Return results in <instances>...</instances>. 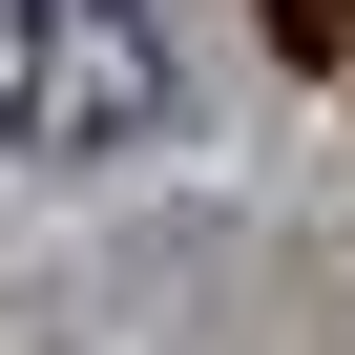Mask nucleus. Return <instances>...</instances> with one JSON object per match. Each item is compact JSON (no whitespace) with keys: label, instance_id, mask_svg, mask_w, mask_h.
Here are the masks:
<instances>
[{"label":"nucleus","instance_id":"f257e3e1","mask_svg":"<svg viewBox=\"0 0 355 355\" xmlns=\"http://www.w3.org/2000/svg\"><path fill=\"white\" fill-rule=\"evenodd\" d=\"M167 125L146 0H0V167H105Z\"/></svg>","mask_w":355,"mask_h":355},{"label":"nucleus","instance_id":"f03ea898","mask_svg":"<svg viewBox=\"0 0 355 355\" xmlns=\"http://www.w3.org/2000/svg\"><path fill=\"white\" fill-rule=\"evenodd\" d=\"M272 42L293 63H355V0H272Z\"/></svg>","mask_w":355,"mask_h":355}]
</instances>
